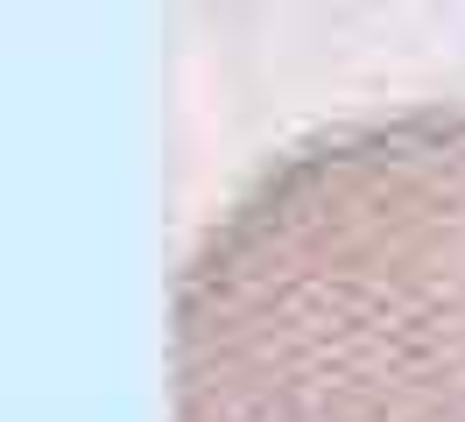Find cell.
Segmentation results:
<instances>
[{
	"label": "cell",
	"instance_id": "6da1fadb",
	"mask_svg": "<svg viewBox=\"0 0 465 422\" xmlns=\"http://www.w3.org/2000/svg\"><path fill=\"white\" fill-rule=\"evenodd\" d=\"M170 422H465V106L318 127L204 225Z\"/></svg>",
	"mask_w": 465,
	"mask_h": 422
}]
</instances>
